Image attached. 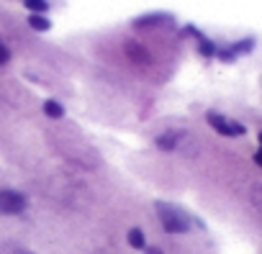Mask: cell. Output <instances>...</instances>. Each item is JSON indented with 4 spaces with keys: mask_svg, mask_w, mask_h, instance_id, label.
Listing matches in <instances>:
<instances>
[{
    "mask_svg": "<svg viewBox=\"0 0 262 254\" xmlns=\"http://www.w3.org/2000/svg\"><path fill=\"white\" fill-rule=\"evenodd\" d=\"M157 213H160V221L165 226V231L170 234H185L190 228V216L180 208V205H172V203H157Z\"/></svg>",
    "mask_w": 262,
    "mask_h": 254,
    "instance_id": "1",
    "label": "cell"
},
{
    "mask_svg": "<svg viewBox=\"0 0 262 254\" xmlns=\"http://www.w3.org/2000/svg\"><path fill=\"white\" fill-rule=\"evenodd\" d=\"M206 121H208V126L216 131V134H221V136H244L247 134V129L242 123H236V121H229V118H224L221 113H208L206 116Z\"/></svg>",
    "mask_w": 262,
    "mask_h": 254,
    "instance_id": "2",
    "label": "cell"
},
{
    "mask_svg": "<svg viewBox=\"0 0 262 254\" xmlns=\"http://www.w3.org/2000/svg\"><path fill=\"white\" fill-rule=\"evenodd\" d=\"M24 211H26V198L18 190H0V213L16 216Z\"/></svg>",
    "mask_w": 262,
    "mask_h": 254,
    "instance_id": "3",
    "label": "cell"
},
{
    "mask_svg": "<svg viewBox=\"0 0 262 254\" xmlns=\"http://www.w3.org/2000/svg\"><path fill=\"white\" fill-rule=\"evenodd\" d=\"M185 134L183 131H167V134H162V136H157V149H162V152H172V149H178V144H180V139H183Z\"/></svg>",
    "mask_w": 262,
    "mask_h": 254,
    "instance_id": "4",
    "label": "cell"
},
{
    "mask_svg": "<svg viewBox=\"0 0 262 254\" xmlns=\"http://www.w3.org/2000/svg\"><path fill=\"white\" fill-rule=\"evenodd\" d=\"M252 49H254V39H242V41H236V44H231V47H229L226 52H229V54H231V57L236 59L239 54H249Z\"/></svg>",
    "mask_w": 262,
    "mask_h": 254,
    "instance_id": "5",
    "label": "cell"
},
{
    "mask_svg": "<svg viewBox=\"0 0 262 254\" xmlns=\"http://www.w3.org/2000/svg\"><path fill=\"white\" fill-rule=\"evenodd\" d=\"M162 21H172V18L165 16V13H152V16H142V18H137L134 26H137V29H149V24H162Z\"/></svg>",
    "mask_w": 262,
    "mask_h": 254,
    "instance_id": "6",
    "label": "cell"
},
{
    "mask_svg": "<svg viewBox=\"0 0 262 254\" xmlns=\"http://www.w3.org/2000/svg\"><path fill=\"white\" fill-rule=\"evenodd\" d=\"M126 241H128V246L131 249H144V244H147V239H144V231L142 228H131L128 231V236H126Z\"/></svg>",
    "mask_w": 262,
    "mask_h": 254,
    "instance_id": "7",
    "label": "cell"
},
{
    "mask_svg": "<svg viewBox=\"0 0 262 254\" xmlns=\"http://www.w3.org/2000/svg\"><path fill=\"white\" fill-rule=\"evenodd\" d=\"M198 52H201L203 57H213L219 49H216V44H213L211 39H206V36L201 34V36H198Z\"/></svg>",
    "mask_w": 262,
    "mask_h": 254,
    "instance_id": "8",
    "label": "cell"
},
{
    "mask_svg": "<svg viewBox=\"0 0 262 254\" xmlns=\"http://www.w3.org/2000/svg\"><path fill=\"white\" fill-rule=\"evenodd\" d=\"M44 113H47L49 118H62V116H64V108H62L59 100H47V103H44Z\"/></svg>",
    "mask_w": 262,
    "mask_h": 254,
    "instance_id": "9",
    "label": "cell"
},
{
    "mask_svg": "<svg viewBox=\"0 0 262 254\" xmlns=\"http://www.w3.org/2000/svg\"><path fill=\"white\" fill-rule=\"evenodd\" d=\"M24 6L31 11V16H41V13L49 11V3H47V0H26Z\"/></svg>",
    "mask_w": 262,
    "mask_h": 254,
    "instance_id": "10",
    "label": "cell"
},
{
    "mask_svg": "<svg viewBox=\"0 0 262 254\" xmlns=\"http://www.w3.org/2000/svg\"><path fill=\"white\" fill-rule=\"evenodd\" d=\"M29 24H31L34 31H49L52 29L49 18H44V16H29Z\"/></svg>",
    "mask_w": 262,
    "mask_h": 254,
    "instance_id": "11",
    "label": "cell"
},
{
    "mask_svg": "<svg viewBox=\"0 0 262 254\" xmlns=\"http://www.w3.org/2000/svg\"><path fill=\"white\" fill-rule=\"evenodd\" d=\"M137 47H139V44H128V47H126V52H128V54H131V57H134V59H137V62H142V59H144V62H147V52H144V49H142V52H139V49H137Z\"/></svg>",
    "mask_w": 262,
    "mask_h": 254,
    "instance_id": "12",
    "label": "cell"
},
{
    "mask_svg": "<svg viewBox=\"0 0 262 254\" xmlns=\"http://www.w3.org/2000/svg\"><path fill=\"white\" fill-rule=\"evenodd\" d=\"M11 59V54H8V47L3 44V41H0V64H6Z\"/></svg>",
    "mask_w": 262,
    "mask_h": 254,
    "instance_id": "13",
    "label": "cell"
},
{
    "mask_svg": "<svg viewBox=\"0 0 262 254\" xmlns=\"http://www.w3.org/2000/svg\"><path fill=\"white\" fill-rule=\"evenodd\" d=\"M254 162L262 167V149H257V152H254Z\"/></svg>",
    "mask_w": 262,
    "mask_h": 254,
    "instance_id": "14",
    "label": "cell"
},
{
    "mask_svg": "<svg viewBox=\"0 0 262 254\" xmlns=\"http://www.w3.org/2000/svg\"><path fill=\"white\" fill-rule=\"evenodd\" d=\"M16 254H31L29 249H16Z\"/></svg>",
    "mask_w": 262,
    "mask_h": 254,
    "instance_id": "15",
    "label": "cell"
},
{
    "mask_svg": "<svg viewBox=\"0 0 262 254\" xmlns=\"http://www.w3.org/2000/svg\"><path fill=\"white\" fill-rule=\"evenodd\" d=\"M149 254H162V251L160 249H149Z\"/></svg>",
    "mask_w": 262,
    "mask_h": 254,
    "instance_id": "16",
    "label": "cell"
},
{
    "mask_svg": "<svg viewBox=\"0 0 262 254\" xmlns=\"http://www.w3.org/2000/svg\"><path fill=\"white\" fill-rule=\"evenodd\" d=\"M259 144H262V131H259Z\"/></svg>",
    "mask_w": 262,
    "mask_h": 254,
    "instance_id": "17",
    "label": "cell"
}]
</instances>
